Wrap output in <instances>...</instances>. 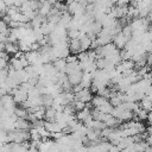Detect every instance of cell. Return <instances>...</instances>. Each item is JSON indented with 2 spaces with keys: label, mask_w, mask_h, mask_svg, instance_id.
<instances>
[{
  "label": "cell",
  "mask_w": 152,
  "mask_h": 152,
  "mask_svg": "<svg viewBox=\"0 0 152 152\" xmlns=\"http://www.w3.org/2000/svg\"><path fill=\"white\" fill-rule=\"evenodd\" d=\"M39 4H42V2H44V1H46V0H37Z\"/></svg>",
  "instance_id": "obj_5"
},
{
  "label": "cell",
  "mask_w": 152,
  "mask_h": 152,
  "mask_svg": "<svg viewBox=\"0 0 152 152\" xmlns=\"http://www.w3.org/2000/svg\"><path fill=\"white\" fill-rule=\"evenodd\" d=\"M6 11H7V5L5 4L4 0H0V17H4Z\"/></svg>",
  "instance_id": "obj_3"
},
{
  "label": "cell",
  "mask_w": 152,
  "mask_h": 152,
  "mask_svg": "<svg viewBox=\"0 0 152 152\" xmlns=\"http://www.w3.org/2000/svg\"><path fill=\"white\" fill-rule=\"evenodd\" d=\"M11 95H12V97H13V100L15 101V103L18 104H23L26 100H27V93L19 86V87H17L15 89H13L12 90V93H11Z\"/></svg>",
  "instance_id": "obj_2"
},
{
  "label": "cell",
  "mask_w": 152,
  "mask_h": 152,
  "mask_svg": "<svg viewBox=\"0 0 152 152\" xmlns=\"http://www.w3.org/2000/svg\"><path fill=\"white\" fill-rule=\"evenodd\" d=\"M7 64H8V61L5 59V58H1V57H0V69H6Z\"/></svg>",
  "instance_id": "obj_4"
},
{
  "label": "cell",
  "mask_w": 152,
  "mask_h": 152,
  "mask_svg": "<svg viewBox=\"0 0 152 152\" xmlns=\"http://www.w3.org/2000/svg\"><path fill=\"white\" fill-rule=\"evenodd\" d=\"M74 96H75V100H77V101L89 103L93 99V91L89 88H82L78 91H75Z\"/></svg>",
  "instance_id": "obj_1"
}]
</instances>
